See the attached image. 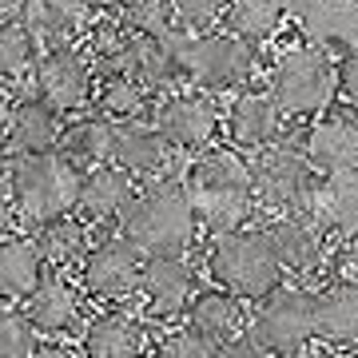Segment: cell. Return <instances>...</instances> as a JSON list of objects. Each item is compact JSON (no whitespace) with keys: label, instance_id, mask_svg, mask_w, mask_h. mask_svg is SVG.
Segmentation results:
<instances>
[{"label":"cell","instance_id":"cell-23","mask_svg":"<svg viewBox=\"0 0 358 358\" xmlns=\"http://www.w3.org/2000/svg\"><path fill=\"white\" fill-rule=\"evenodd\" d=\"M310 215L322 223L327 235L343 239V243H358V171L322 176Z\"/></svg>","mask_w":358,"mask_h":358},{"label":"cell","instance_id":"cell-11","mask_svg":"<svg viewBox=\"0 0 358 358\" xmlns=\"http://www.w3.org/2000/svg\"><path fill=\"white\" fill-rule=\"evenodd\" d=\"M143 255L140 247L131 243L128 235H100L92 243L88 259L80 263V287L100 299V303H124L131 294L140 291V279H143Z\"/></svg>","mask_w":358,"mask_h":358},{"label":"cell","instance_id":"cell-45","mask_svg":"<svg viewBox=\"0 0 358 358\" xmlns=\"http://www.w3.org/2000/svg\"><path fill=\"white\" fill-rule=\"evenodd\" d=\"M271 358H310L307 350H291V355H271Z\"/></svg>","mask_w":358,"mask_h":358},{"label":"cell","instance_id":"cell-10","mask_svg":"<svg viewBox=\"0 0 358 358\" xmlns=\"http://www.w3.org/2000/svg\"><path fill=\"white\" fill-rule=\"evenodd\" d=\"M28 80H32V92L40 100H48L56 112L80 115L92 108L100 72H96L84 44H60V48L40 52V64Z\"/></svg>","mask_w":358,"mask_h":358},{"label":"cell","instance_id":"cell-9","mask_svg":"<svg viewBox=\"0 0 358 358\" xmlns=\"http://www.w3.org/2000/svg\"><path fill=\"white\" fill-rule=\"evenodd\" d=\"M152 120L171 140L176 152H207L215 143L219 128H227V112L219 108L215 92L192 88V84H179V88L164 92L155 100Z\"/></svg>","mask_w":358,"mask_h":358},{"label":"cell","instance_id":"cell-5","mask_svg":"<svg viewBox=\"0 0 358 358\" xmlns=\"http://www.w3.org/2000/svg\"><path fill=\"white\" fill-rule=\"evenodd\" d=\"M267 88L275 92V100L282 103V112L291 120H315L338 96V64L327 48L303 40L275 56Z\"/></svg>","mask_w":358,"mask_h":358},{"label":"cell","instance_id":"cell-35","mask_svg":"<svg viewBox=\"0 0 358 358\" xmlns=\"http://www.w3.org/2000/svg\"><path fill=\"white\" fill-rule=\"evenodd\" d=\"M40 346V327L32 322L24 307H8L4 303V319H0V358H32Z\"/></svg>","mask_w":358,"mask_h":358},{"label":"cell","instance_id":"cell-7","mask_svg":"<svg viewBox=\"0 0 358 358\" xmlns=\"http://www.w3.org/2000/svg\"><path fill=\"white\" fill-rule=\"evenodd\" d=\"M183 84L203 92H239L255 84V44L235 36L227 28H203V32H187L183 40Z\"/></svg>","mask_w":358,"mask_h":358},{"label":"cell","instance_id":"cell-17","mask_svg":"<svg viewBox=\"0 0 358 358\" xmlns=\"http://www.w3.org/2000/svg\"><path fill=\"white\" fill-rule=\"evenodd\" d=\"M60 140H64V112H56L36 92L16 96L4 108V152L8 155L56 152Z\"/></svg>","mask_w":358,"mask_h":358},{"label":"cell","instance_id":"cell-14","mask_svg":"<svg viewBox=\"0 0 358 358\" xmlns=\"http://www.w3.org/2000/svg\"><path fill=\"white\" fill-rule=\"evenodd\" d=\"M287 120L291 115L282 112V103L275 100V92L267 84H247V88L231 92L227 103V136L235 148L243 152H259V148H271L287 136Z\"/></svg>","mask_w":358,"mask_h":358},{"label":"cell","instance_id":"cell-20","mask_svg":"<svg viewBox=\"0 0 358 358\" xmlns=\"http://www.w3.org/2000/svg\"><path fill=\"white\" fill-rule=\"evenodd\" d=\"M192 28H179L171 36H136L128 56V76H136L148 92L164 96V92L179 88L183 84V40H187Z\"/></svg>","mask_w":358,"mask_h":358},{"label":"cell","instance_id":"cell-16","mask_svg":"<svg viewBox=\"0 0 358 358\" xmlns=\"http://www.w3.org/2000/svg\"><path fill=\"white\" fill-rule=\"evenodd\" d=\"M4 13L24 20L28 32L44 48L76 44V40H84L88 24L96 20V8L88 0H4Z\"/></svg>","mask_w":358,"mask_h":358},{"label":"cell","instance_id":"cell-25","mask_svg":"<svg viewBox=\"0 0 358 358\" xmlns=\"http://www.w3.org/2000/svg\"><path fill=\"white\" fill-rule=\"evenodd\" d=\"M44 255L32 235L20 231H4V243H0V291L4 303H28L32 291L44 282Z\"/></svg>","mask_w":358,"mask_h":358},{"label":"cell","instance_id":"cell-21","mask_svg":"<svg viewBox=\"0 0 358 358\" xmlns=\"http://www.w3.org/2000/svg\"><path fill=\"white\" fill-rule=\"evenodd\" d=\"M136 183H140V179L128 176L124 167H115V164L92 167V171H84L76 215H84L92 227H100V223H120V215L128 211V203L136 199V192H140Z\"/></svg>","mask_w":358,"mask_h":358},{"label":"cell","instance_id":"cell-33","mask_svg":"<svg viewBox=\"0 0 358 358\" xmlns=\"http://www.w3.org/2000/svg\"><path fill=\"white\" fill-rule=\"evenodd\" d=\"M40 52H44V44L28 32L24 20L4 13V28H0V72H4V84L32 76L40 64Z\"/></svg>","mask_w":358,"mask_h":358},{"label":"cell","instance_id":"cell-40","mask_svg":"<svg viewBox=\"0 0 358 358\" xmlns=\"http://www.w3.org/2000/svg\"><path fill=\"white\" fill-rule=\"evenodd\" d=\"M334 267H338L334 279H355L358 282V247H343L338 259H334Z\"/></svg>","mask_w":358,"mask_h":358},{"label":"cell","instance_id":"cell-39","mask_svg":"<svg viewBox=\"0 0 358 358\" xmlns=\"http://www.w3.org/2000/svg\"><path fill=\"white\" fill-rule=\"evenodd\" d=\"M215 358H267V350H263L251 334H235V338H227V343L219 346Z\"/></svg>","mask_w":358,"mask_h":358},{"label":"cell","instance_id":"cell-26","mask_svg":"<svg viewBox=\"0 0 358 358\" xmlns=\"http://www.w3.org/2000/svg\"><path fill=\"white\" fill-rule=\"evenodd\" d=\"M24 310L32 315L40 334H52V338H56V334H68L80 322L84 303H80L76 282L68 279L64 271H52V275H44V282H40L36 291H32Z\"/></svg>","mask_w":358,"mask_h":358},{"label":"cell","instance_id":"cell-19","mask_svg":"<svg viewBox=\"0 0 358 358\" xmlns=\"http://www.w3.org/2000/svg\"><path fill=\"white\" fill-rule=\"evenodd\" d=\"M84 358H143L148 355V327L136 310L112 303L108 310L92 315L80 334Z\"/></svg>","mask_w":358,"mask_h":358},{"label":"cell","instance_id":"cell-44","mask_svg":"<svg viewBox=\"0 0 358 358\" xmlns=\"http://www.w3.org/2000/svg\"><path fill=\"white\" fill-rule=\"evenodd\" d=\"M334 358H358V346H343V350H338Z\"/></svg>","mask_w":358,"mask_h":358},{"label":"cell","instance_id":"cell-27","mask_svg":"<svg viewBox=\"0 0 358 358\" xmlns=\"http://www.w3.org/2000/svg\"><path fill=\"white\" fill-rule=\"evenodd\" d=\"M32 239H36L40 255L52 271H68V267H80L92 251V223L84 215H60V219H48L32 227Z\"/></svg>","mask_w":358,"mask_h":358},{"label":"cell","instance_id":"cell-38","mask_svg":"<svg viewBox=\"0 0 358 358\" xmlns=\"http://www.w3.org/2000/svg\"><path fill=\"white\" fill-rule=\"evenodd\" d=\"M338 96L358 108V52H346L338 60Z\"/></svg>","mask_w":358,"mask_h":358},{"label":"cell","instance_id":"cell-18","mask_svg":"<svg viewBox=\"0 0 358 358\" xmlns=\"http://www.w3.org/2000/svg\"><path fill=\"white\" fill-rule=\"evenodd\" d=\"M176 148L164 131L155 128V120H131V124H120L115 128V155L112 164L124 167L128 176H136L140 183L148 179H164L176 176L171 164H176Z\"/></svg>","mask_w":358,"mask_h":358},{"label":"cell","instance_id":"cell-28","mask_svg":"<svg viewBox=\"0 0 358 358\" xmlns=\"http://www.w3.org/2000/svg\"><path fill=\"white\" fill-rule=\"evenodd\" d=\"M303 36L327 52H358V0H315L303 20Z\"/></svg>","mask_w":358,"mask_h":358},{"label":"cell","instance_id":"cell-3","mask_svg":"<svg viewBox=\"0 0 358 358\" xmlns=\"http://www.w3.org/2000/svg\"><path fill=\"white\" fill-rule=\"evenodd\" d=\"M80 187H84V171L60 152L4 159V207H13V215L28 227L72 215L80 207Z\"/></svg>","mask_w":358,"mask_h":358},{"label":"cell","instance_id":"cell-43","mask_svg":"<svg viewBox=\"0 0 358 358\" xmlns=\"http://www.w3.org/2000/svg\"><path fill=\"white\" fill-rule=\"evenodd\" d=\"M88 4L96 8V13H115V8H120L124 0H88Z\"/></svg>","mask_w":358,"mask_h":358},{"label":"cell","instance_id":"cell-30","mask_svg":"<svg viewBox=\"0 0 358 358\" xmlns=\"http://www.w3.org/2000/svg\"><path fill=\"white\" fill-rule=\"evenodd\" d=\"M155 92H148L136 76L128 72H108V76L96 80V96H92V108L115 124H131V120H152L155 112Z\"/></svg>","mask_w":358,"mask_h":358},{"label":"cell","instance_id":"cell-4","mask_svg":"<svg viewBox=\"0 0 358 358\" xmlns=\"http://www.w3.org/2000/svg\"><path fill=\"white\" fill-rule=\"evenodd\" d=\"M207 275L215 287L239 294L243 303H259L263 294H271L275 287H282V263L275 259L263 227H243L215 235L207 247Z\"/></svg>","mask_w":358,"mask_h":358},{"label":"cell","instance_id":"cell-6","mask_svg":"<svg viewBox=\"0 0 358 358\" xmlns=\"http://www.w3.org/2000/svg\"><path fill=\"white\" fill-rule=\"evenodd\" d=\"M251 176H255L259 207L267 215H310L322 176L315 171L299 140L282 136L279 143L251 152Z\"/></svg>","mask_w":358,"mask_h":358},{"label":"cell","instance_id":"cell-1","mask_svg":"<svg viewBox=\"0 0 358 358\" xmlns=\"http://www.w3.org/2000/svg\"><path fill=\"white\" fill-rule=\"evenodd\" d=\"M183 179H187V192L195 199L199 223L211 239L251 227V219L259 211L255 176H251V159H243L231 143L227 148H207L203 155H195Z\"/></svg>","mask_w":358,"mask_h":358},{"label":"cell","instance_id":"cell-8","mask_svg":"<svg viewBox=\"0 0 358 358\" xmlns=\"http://www.w3.org/2000/svg\"><path fill=\"white\" fill-rule=\"evenodd\" d=\"M247 334H251L267 355L303 350L307 343L319 338V291H310L303 282H294V287H275V291L263 294L255 307H251Z\"/></svg>","mask_w":358,"mask_h":358},{"label":"cell","instance_id":"cell-24","mask_svg":"<svg viewBox=\"0 0 358 358\" xmlns=\"http://www.w3.org/2000/svg\"><path fill=\"white\" fill-rule=\"evenodd\" d=\"M115 128L120 124L108 120V115H100L96 108L92 112H80L76 120L64 124V140H60L56 152L64 155V159H72L80 171L103 167V164H112V155H115Z\"/></svg>","mask_w":358,"mask_h":358},{"label":"cell","instance_id":"cell-13","mask_svg":"<svg viewBox=\"0 0 358 358\" xmlns=\"http://www.w3.org/2000/svg\"><path fill=\"white\" fill-rule=\"evenodd\" d=\"M263 235H267L275 259L282 263V271L294 279H310L331 267L327 231L315 215H271L263 223Z\"/></svg>","mask_w":358,"mask_h":358},{"label":"cell","instance_id":"cell-32","mask_svg":"<svg viewBox=\"0 0 358 358\" xmlns=\"http://www.w3.org/2000/svg\"><path fill=\"white\" fill-rule=\"evenodd\" d=\"M282 20H291V16L282 13L279 0H231L227 16H223V28L251 40V44H267V40L279 36Z\"/></svg>","mask_w":358,"mask_h":358},{"label":"cell","instance_id":"cell-37","mask_svg":"<svg viewBox=\"0 0 358 358\" xmlns=\"http://www.w3.org/2000/svg\"><path fill=\"white\" fill-rule=\"evenodd\" d=\"M179 13V24L192 28V32H203L211 24H223L231 0H171Z\"/></svg>","mask_w":358,"mask_h":358},{"label":"cell","instance_id":"cell-12","mask_svg":"<svg viewBox=\"0 0 358 358\" xmlns=\"http://www.w3.org/2000/svg\"><path fill=\"white\" fill-rule=\"evenodd\" d=\"M303 152L315 164L319 176H334V171H358V108L343 103V108H327L322 115H315L303 136Z\"/></svg>","mask_w":358,"mask_h":358},{"label":"cell","instance_id":"cell-2","mask_svg":"<svg viewBox=\"0 0 358 358\" xmlns=\"http://www.w3.org/2000/svg\"><path fill=\"white\" fill-rule=\"evenodd\" d=\"M199 211L183 176H164L140 183L136 199L120 215L115 231L128 235L143 255H187L199 235Z\"/></svg>","mask_w":358,"mask_h":358},{"label":"cell","instance_id":"cell-29","mask_svg":"<svg viewBox=\"0 0 358 358\" xmlns=\"http://www.w3.org/2000/svg\"><path fill=\"white\" fill-rule=\"evenodd\" d=\"M319 343L358 346V282L334 279L319 291Z\"/></svg>","mask_w":358,"mask_h":358},{"label":"cell","instance_id":"cell-22","mask_svg":"<svg viewBox=\"0 0 358 358\" xmlns=\"http://www.w3.org/2000/svg\"><path fill=\"white\" fill-rule=\"evenodd\" d=\"M247 319H251V310L243 307V299L219 287V291L195 294L187 315H183V327L195 331L199 338H207V343L223 346L227 338H235V334H247Z\"/></svg>","mask_w":358,"mask_h":358},{"label":"cell","instance_id":"cell-15","mask_svg":"<svg viewBox=\"0 0 358 358\" xmlns=\"http://www.w3.org/2000/svg\"><path fill=\"white\" fill-rule=\"evenodd\" d=\"M140 310L148 319L176 322L187 315L195 291V271L187 263V255H148L140 279Z\"/></svg>","mask_w":358,"mask_h":358},{"label":"cell","instance_id":"cell-34","mask_svg":"<svg viewBox=\"0 0 358 358\" xmlns=\"http://www.w3.org/2000/svg\"><path fill=\"white\" fill-rule=\"evenodd\" d=\"M115 13L128 20L136 36H171V32L183 28L171 0H124Z\"/></svg>","mask_w":358,"mask_h":358},{"label":"cell","instance_id":"cell-41","mask_svg":"<svg viewBox=\"0 0 358 358\" xmlns=\"http://www.w3.org/2000/svg\"><path fill=\"white\" fill-rule=\"evenodd\" d=\"M84 350H72L68 343H40L32 358H80Z\"/></svg>","mask_w":358,"mask_h":358},{"label":"cell","instance_id":"cell-42","mask_svg":"<svg viewBox=\"0 0 358 358\" xmlns=\"http://www.w3.org/2000/svg\"><path fill=\"white\" fill-rule=\"evenodd\" d=\"M279 4H282V13L291 16V20H303V16L315 8V0H279Z\"/></svg>","mask_w":358,"mask_h":358},{"label":"cell","instance_id":"cell-31","mask_svg":"<svg viewBox=\"0 0 358 358\" xmlns=\"http://www.w3.org/2000/svg\"><path fill=\"white\" fill-rule=\"evenodd\" d=\"M136 44V32L128 28V20L120 13H96V20L84 32V48H88L92 64L100 76L108 72H128V56Z\"/></svg>","mask_w":358,"mask_h":358},{"label":"cell","instance_id":"cell-36","mask_svg":"<svg viewBox=\"0 0 358 358\" xmlns=\"http://www.w3.org/2000/svg\"><path fill=\"white\" fill-rule=\"evenodd\" d=\"M215 355H219V346L207 343V338H199V334L187 331V327L167 331L152 350V358H215Z\"/></svg>","mask_w":358,"mask_h":358}]
</instances>
